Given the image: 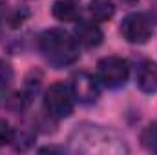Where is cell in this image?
Wrapping results in <instances>:
<instances>
[{
  "label": "cell",
  "instance_id": "obj_1",
  "mask_svg": "<svg viewBox=\"0 0 157 155\" xmlns=\"http://www.w3.org/2000/svg\"><path fill=\"white\" fill-rule=\"evenodd\" d=\"M39 47L42 57L57 70L78 60V42L64 29L44 31L39 39Z\"/></svg>",
  "mask_w": 157,
  "mask_h": 155
},
{
  "label": "cell",
  "instance_id": "obj_2",
  "mask_svg": "<svg viewBox=\"0 0 157 155\" xmlns=\"http://www.w3.org/2000/svg\"><path fill=\"white\" fill-rule=\"evenodd\" d=\"M75 95L66 82H53L44 93V108L55 119H66L73 113Z\"/></svg>",
  "mask_w": 157,
  "mask_h": 155
},
{
  "label": "cell",
  "instance_id": "obj_3",
  "mask_svg": "<svg viewBox=\"0 0 157 155\" xmlns=\"http://www.w3.org/2000/svg\"><path fill=\"white\" fill-rule=\"evenodd\" d=\"M130 77V68L128 62L122 60L121 57H104L97 62V78L106 86V88H121L126 84Z\"/></svg>",
  "mask_w": 157,
  "mask_h": 155
},
{
  "label": "cell",
  "instance_id": "obj_4",
  "mask_svg": "<svg viewBox=\"0 0 157 155\" xmlns=\"http://www.w3.org/2000/svg\"><path fill=\"white\" fill-rule=\"evenodd\" d=\"M121 33L130 44H144V42L150 40L154 29H152V22L146 15L132 13L122 20Z\"/></svg>",
  "mask_w": 157,
  "mask_h": 155
},
{
  "label": "cell",
  "instance_id": "obj_5",
  "mask_svg": "<svg viewBox=\"0 0 157 155\" xmlns=\"http://www.w3.org/2000/svg\"><path fill=\"white\" fill-rule=\"evenodd\" d=\"M71 91L75 95V100L91 104L99 99V84L97 80L86 71H78L71 78Z\"/></svg>",
  "mask_w": 157,
  "mask_h": 155
},
{
  "label": "cell",
  "instance_id": "obj_6",
  "mask_svg": "<svg viewBox=\"0 0 157 155\" xmlns=\"http://www.w3.org/2000/svg\"><path fill=\"white\" fill-rule=\"evenodd\" d=\"M73 35H75V40L78 44H82L86 47H97L102 42L101 28L97 24H93V22H88V20H82V22L75 24Z\"/></svg>",
  "mask_w": 157,
  "mask_h": 155
},
{
  "label": "cell",
  "instance_id": "obj_7",
  "mask_svg": "<svg viewBox=\"0 0 157 155\" xmlns=\"http://www.w3.org/2000/svg\"><path fill=\"white\" fill-rule=\"evenodd\" d=\"M51 13L60 22H75L80 15V4L78 0H55Z\"/></svg>",
  "mask_w": 157,
  "mask_h": 155
},
{
  "label": "cell",
  "instance_id": "obj_8",
  "mask_svg": "<svg viewBox=\"0 0 157 155\" xmlns=\"http://www.w3.org/2000/svg\"><path fill=\"white\" fill-rule=\"evenodd\" d=\"M137 84L144 93H157V64L144 62L139 70Z\"/></svg>",
  "mask_w": 157,
  "mask_h": 155
},
{
  "label": "cell",
  "instance_id": "obj_9",
  "mask_svg": "<svg viewBox=\"0 0 157 155\" xmlns=\"http://www.w3.org/2000/svg\"><path fill=\"white\" fill-rule=\"evenodd\" d=\"M91 17L99 22H104V20H110L115 13V4L113 0H91L90 6H88Z\"/></svg>",
  "mask_w": 157,
  "mask_h": 155
},
{
  "label": "cell",
  "instance_id": "obj_10",
  "mask_svg": "<svg viewBox=\"0 0 157 155\" xmlns=\"http://www.w3.org/2000/svg\"><path fill=\"white\" fill-rule=\"evenodd\" d=\"M141 142H143L144 148L157 152V122L148 124V126L143 130V133H141Z\"/></svg>",
  "mask_w": 157,
  "mask_h": 155
},
{
  "label": "cell",
  "instance_id": "obj_11",
  "mask_svg": "<svg viewBox=\"0 0 157 155\" xmlns=\"http://www.w3.org/2000/svg\"><path fill=\"white\" fill-rule=\"evenodd\" d=\"M13 80V68L9 62L0 59V88H7Z\"/></svg>",
  "mask_w": 157,
  "mask_h": 155
},
{
  "label": "cell",
  "instance_id": "obj_12",
  "mask_svg": "<svg viewBox=\"0 0 157 155\" xmlns=\"http://www.w3.org/2000/svg\"><path fill=\"white\" fill-rule=\"evenodd\" d=\"M11 141H13V128L9 126L7 120L0 119V146H4Z\"/></svg>",
  "mask_w": 157,
  "mask_h": 155
},
{
  "label": "cell",
  "instance_id": "obj_13",
  "mask_svg": "<svg viewBox=\"0 0 157 155\" xmlns=\"http://www.w3.org/2000/svg\"><path fill=\"white\" fill-rule=\"evenodd\" d=\"M4 2H6V0H0V6H2V4H4Z\"/></svg>",
  "mask_w": 157,
  "mask_h": 155
},
{
  "label": "cell",
  "instance_id": "obj_14",
  "mask_svg": "<svg viewBox=\"0 0 157 155\" xmlns=\"http://www.w3.org/2000/svg\"><path fill=\"white\" fill-rule=\"evenodd\" d=\"M126 2H135V0H126Z\"/></svg>",
  "mask_w": 157,
  "mask_h": 155
}]
</instances>
